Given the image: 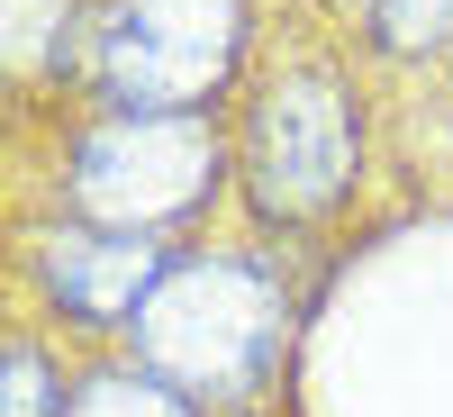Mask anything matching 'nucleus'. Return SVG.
Masks as SVG:
<instances>
[{
    "mask_svg": "<svg viewBox=\"0 0 453 417\" xmlns=\"http://www.w3.org/2000/svg\"><path fill=\"white\" fill-rule=\"evenodd\" d=\"M245 0H119L100 19V82L119 119H191L226 82Z\"/></svg>",
    "mask_w": 453,
    "mask_h": 417,
    "instance_id": "nucleus-2",
    "label": "nucleus"
},
{
    "mask_svg": "<svg viewBox=\"0 0 453 417\" xmlns=\"http://www.w3.org/2000/svg\"><path fill=\"white\" fill-rule=\"evenodd\" d=\"M0 417H64V399H46V363L27 345L10 354V399H0Z\"/></svg>",
    "mask_w": 453,
    "mask_h": 417,
    "instance_id": "nucleus-8",
    "label": "nucleus"
},
{
    "mask_svg": "<svg viewBox=\"0 0 453 417\" xmlns=\"http://www.w3.org/2000/svg\"><path fill=\"white\" fill-rule=\"evenodd\" d=\"M381 10V46H444L453 36V0H372Z\"/></svg>",
    "mask_w": 453,
    "mask_h": 417,
    "instance_id": "nucleus-7",
    "label": "nucleus"
},
{
    "mask_svg": "<svg viewBox=\"0 0 453 417\" xmlns=\"http://www.w3.org/2000/svg\"><path fill=\"white\" fill-rule=\"evenodd\" d=\"M64 417H200V408H191V390H173L164 372H91Z\"/></svg>",
    "mask_w": 453,
    "mask_h": 417,
    "instance_id": "nucleus-6",
    "label": "nucleus"
},
{
    "mask_svg": "<svg viewBox=\"0 0 453 417\" xmlns=\"http://www.w3.org/2000/svg\"><path fill=\"white\" fill-rule=\"evenodd\" d=\"M136 354L191 399H236L281 354V290L245 263H181L136 309Z\"/></svg>",
    "mask_w": 453,
    "mask_h": 417,
    "instance_id": "nucleus-1",
    "label": "nucleus"
},
{
    "mask_svg": "<svg viewBox=\"0 0 453 417\" xmlns=\"http://www.w3.org/2000/svg\"><path fill=\"white\" fill-rule=\"evenodd\" d=\"M46 282L82 327H136V309L164 282V245L127 227H55L46 236Z\"/></svg>",
    "mask_w": 453,
    "mask_h": 417,
    "instance_id": "nucleus-5",
    "label": "nucleus"
},
{
    "mask_svg": "<svg viewBox=\"0 0 453 417\" xmlns=\"http://www.w3.org/2000/svg\"><path fill=\"white\" fill-rule=\"evenodd\" d=\"M354 181V109L335 82L290 73L273 82V100L254 109V191L273 218H318L345 200Z\"/></svg>",
    "mask_w": 453,
    "mask_h": 417,
    "instance_id": "nucleus-4",
    "label": "nucleus"
},
{
    "mask_svg": "<svg viewBox=\"0 0 453 417\" xmlns=\"http://www.w3.org/2000/svg\"><path fill=\"white\" fill-rule=\"evenodd\" d=\"M209 181H218V136H209L200 109L191 119H109L73 155V209L145 236V227L200 209Z\"/></svg>",
    "mask_w": 453,
    "mask_h": 417,
    "instance_id": "nucleus-3",
    "label": "nucleus"
}]
</instances>
